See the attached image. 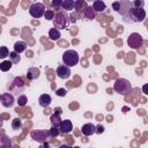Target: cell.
<instances>
[{
  "mask_svg": "<svg viewBox=\"0 0 148 148\" xmlns=\"http://www.w3.org/2000/svg\"><path fill=\"white\" fill-rule=\"evenodd\" d=\"M124 17L126 18V21H130V22H142L146 18V12L143 8L132 7L128 9V12Z\"/></svg>",
  "mask_w": 148,
  "mask_h": 148,
  "instance_id": "6da1fadb",
  "label": "cell"
},
{
  "mask_svg": "<svg viewBox=\"0 0 148 148\" xmlns=\"http://www.w3.org/2000/svg\"><path fill=\"white\" fill-rule=\"evenodd\" d=\"M79 60H80V57L75 50H67L62 53V62L67 67H73L77 65Z\"/></svg>",
  "mask_w": 148,
  "mask_h": 148,
  "instance_id": "7a4b0ae2",
  "label": "cell"
},
{
  "mask_svg": "<svg viewBox=\"0 0 148 148\" xmlns=\"http://www.w3.org/2000/svg\"><path fill=\"white\" fill-rule=\"evenodd\" d=\"M113 90L116 92H118L119 95H127L128 92H131L132 90V86L128 80L126 79H117L114 81V84H113Z\"/></svg>",
  "mask_w": 148,
  "mask_h": 148,
  "instance_id": "3957f363",
  "label": "cell"
},
{
  "mask_svg": "<svg viewBox=\"0 0 148 148\" xmlns=\"http://www.w3.org/2000/svg\"><path fill=\"white\" fill-rule=\"evenodd\" d=\"M53 25L56 29H67L68 28V24H69V18H68V15L65 13V12H59L57 14H54V17H53Z\"/></svg>",
  "mask_w": 148,
  "mask_h": 148,
  "instance_id": "277c9868",
  "label": "cell"
},
{
  "mask_svg": "<svg viewBox=\"0 0 148 148\" xmlns=\"http://www.w3.org/2000/svg\"><path fill=\"white\" fill-rule=\"evenodd\" d=\"M44 13H45V6L42 2H34L29 7V14L35 18H39L44 16Z\"/></svg>",
  "mask_w": 148,
  "mask_h": 148,
  "instance_id": "5b68a950",
  "label": "cell"
},
{
  "mask_svg": "<svg viewBox=\"0 0 148 148\" xmlns=\"http://www.w3.org/2000/svg\"><path fill=\"white\" fill-rule=\"evenodd\" d=\"M127 44H128L130 47L136 50V49H139V47L142 46V44H143V38H142V36H141L140 34L133 32V34H131V35L128 36V38H127Z\"/></svg>",
  "mask_w": 148,
  "mask_h": 148,
  "instance_id": "8992f818",
  "label": "cell"
},
{
  "mask_svg": "<svg viewBox=\"0 0 148 148\" xmlns=\"http://www.w3.org/2000/svg\"><path fill=\"white\" fill-rule=\"evenodd\" d=\"M30 136H31L35 141L43 143V142L46 141V138L49 136V134H47L46 131H43V130H32V131L30 132Z\"/></svg>",
  "mask_w": 148,
  "mask_h": 148,
  "instance_id": "52a82bcc",
  "label": "cell"
},
{
  "mask_svg": "<svg viewBox=\"0 0 148 148\" xmlns=\"http://www.w3.org/2000/svg\"><path fill=\"white\" fill-rule=\"evenodd\" d=\"M56 74L58 77H60L62 80H67L71 76V68L65 65H59L56 69Z\"/></svg>",
  "mask_w": 148,
  "mask_h": 148,
  "instance_id": "ba28073f",
  "label": "cell"
},
{
  "mask_svg": "<svg viewBox=\"0 0 148 148\" xmlns=\"http://www.w3.org/2000/svg\"><path fill=\"white\" fill-rule=\"evenodd\" d=\"M0 101H1V104H2L5 108H12V106L14 105V103H15V98H14V96H13L12 94H9V92H5V94H2Z\"/></svg>",
  "mask_w": 148,
  "mask_h": 148,
  "instance_id": "9c48e42d",
  "label": "cell"
},
{
  "mask_svg": "<svg viewBox=\"0 0 148 148\" xmlns=\"http://www.w3.org/2000/svg\"><path fill=\"white\" fill-rule=\"evenodd\" d=\"M72 130H73V124L71 120H68V119L61 120L60 126H59V131L61 134H68L72 132Z\"/></svg>",
  "mask_w": 148,
  "mask_h": 148,
  "instance_id": "30bf717a",
  "label": "cell"
},
{
  "mask_svg": "<svg viewBox=\"0 0 148 148\" xmlns=\"http://www.w3.org/2000/svg\"><path fill=\"white\" fill-rule=\"evenodd\" d=\"M24 86H25V83H24V81L22 80V77H15L14 81H13V83H12V87H10V88H12L14 91L18 92V91H22V90H23Z\"/></svg>",
  "mask_w": 148,
  "mask_h": 148,
  "instance_id": "8fae6325",
  "label": "cell"
},
{
  "mask_svg": "<svg viewBox=\"0 0 148 148\" xmlns=\"http://www.w3.org/2000/svg\"><path fill=\"white\" fill-rule=\"evenodd\" d=\"M39 75H40V69L37 68V67H30V68H28V71H27V79L30 80V81L38 79Z\"/></svg>",
  "mask_w": 148,
  "mask_h": 148,
  "instance_id": "7c38bea8",
  "label": "cell"
},
{
  "mask_svg": "<svg viewBox=\"0 0 148 148\" xmlns=\"http://www.w3.org/2000/svg\"><path fill=\"white\" fill-rule=\"evenodd\" d=\"M81 132L83 135L86 136H89L91 134L95 133V125L91 124V123H87V124H83L82 127H81Z\"/></svg>",
  "mask_w": 148,
  "mask_h": 148,
  "instance_id": "4fadbf2b",
  "label": "cell"
},
{
  "mask_svg": "<svg viewBox=\"0 0 148 148\" xmlns=\"http://www.w3.org/2000/svg\"><path fill=\"white\" fill-rule=\"evenodd\" d=\"M51 102H52V98H51V96L49 94H43L38 98V103L43 108H49L50 104H51Z\"/></svg>",
  "mask_w": 148,
  "mask_h": 148,
  "instance_id": "5bb4252c",
  "label": "cell"
},
{
  "mask_svg": "<svg viewBox=\"0 0 148 148\" xmlns=\"http://www.w3.org/2000/svg\"><path fill=\"white\" fill-rule=\"evenodd\" d=\"M92 10L94 12H96V13H101V12H103L105 8H106V5H105V2L104 1H102V0H95L94 2H92Z\"/></svg>",
  "mask_w": 148,
  "mask_h": 148,
  "instance_id": "9a60e30c",
  "label": "cell"
},
{
  "mask_svg": "<svg viewBox=\"0 0 148 148\" xmlns=\"http://www.w3.org/2000/svg\"><path fill=\"white\" fill-rule=\"evenodd\" d=\"M12 141L6 134H0V148H10Z\"/></svg>",
  "mask_w": 148,
  "mask_h": 148,
  "instance_id": "2e32d148",
  "label": "cell"
},
{
  "mask_svg": "<svg viewBox=\"0 0 148 148\" xmlns=\"http://www.w3.org/2000/svg\"><path fill=\"white\" fill-rule=\"evenodd\" d=\"M27 50V43L25 42H23V40H18V42H15V44H14V51L16 52V53H22V52H24Z\"/></svg>",
  "mask_w": 148,
  "mask_h": 148,
  "instance_id": "e0dca14e",
  "label": "cell"
},
{
  "mask_svg": "<svg viewBox=\"0 0 148 148\" xmlns=\"http://www.w3.org/2000/svg\"><path fill=\"white\" fill-rule=\"evenodd\" d=\"M61 37V34H60V30L56 29V28H51L50 31H49V38L51 40H58L59 38Z\"/></svg>",
  "mask_w": 148,
  "mask_h": 148,
  "instance_id": "ac0fdd59",
  "label": "cell"
},
{
  "mask_svg": "<svg viewBox=\"0 0 148 148\" xmlns=\"http://www.w3.org/2000/svg\"><path fill=\"white\" fill-rule=\"evenodd\" d=\"M50 120H51V127H58L60 126V123H61V118H60V114H57V113H53L51 117H50Z\"/></svg>",
  "mask_w": 148,
  "mask_h": 148,
  "instance_id": "d6986e66",
  "label": "cell"
},
{
  "mask_svg": "<svg viewBox=\"0 0 148 148\" xmlns=\"http://www.w3.org/2000/svg\"><path fill=\"white\" fill-rule=\"evenodd\" d=\"M88 6H87V2L86 1H82V0H79V1H74V8L79 12V13H81V12H83L86 8H87Z\"/></svg>",
  "mask_w": 148,
  "mask_h": 148,
  "instance_id": "ffe728a7",
  "label": "cell"
},
{
  "mask_svg": "<svg viewBox=\"0 0 148 148\" xmlns=\"http://www.w3.org/2000/svg\"><path fill=\"white\" fill-rule=\"evenodd\" d=\"M9 61L12 64H18L21 61V57L18 53H16L15 51H12L9 52Z\"/></svg>",
  "mask_w": 148,
  "mask_h": 148,
  "instance_id": "44dd1931",
  "label": "cell"
},
{
  "mask_svg": "<svg viewBox=\"0 0 148 148\" xmlns=\"http://www.w3.org/2000/svg\"><path fill=\"white\" fill-rule=\"evenodd\" d=\"M74 7V1L73 0H62L61 2V8L65 10H71Z\"/></svg>",
  "mask_w": 148,
  "mask_h": 148,
  "instance_id": "7402d4cb",
  "label": "cell"
},
{
  "mask_svg": "<svg viewBox=\"0 0 148 148\" xmlns=\"http://www.w3.org/2000/svg\"><path fill=\"white\" fill-rule=\"evenodd\" d=\"M13 64L9 60H3L2 62H0V71L1 72H8L12 68Z\"/></svg>",
  "mask_w": 148,
  "mask_h": 148,
  "instance_id": "603a6c76",
  "label": "cell"
},
{
  "mask_svg": "<svg viewBox=\"0 0 148 148\" xmlns=\"http://www.w3.org/2000/svg\"><path fill=\"white\" fill-rule=\"evenodd\" d=\"M21 127H22V120L20 118H14L12 120V128L17 131V130H21Z\"/></svg>",
  "mask_w": 148,
  "mask_h": 148,
  "instance_id": "cb8c5ba5",
  "label": "cell"
},
{
  "mask_svg": "<svg viewBox=\"0 0 148 148\" xmlns=\"http://www.w3.org/2000/svg\"><path fill=\"white\" fill-rule=\"evenodd\" d=\"M83 13H84V15H86V17H87L88 20H92V18L95 17V12L92 10L91 7H87V8L83 10Z\"/></svg>",
  "mask_w": 148,
  "mask_h": 148,
  "instance_id": "d4e9b609",
  "label": "cell"
},
{
  "mask_svg": "<svg viewBox=\"0 0 148 148\" xmlns=\"http://www.w3.org/2000/svg\"><path fill=\"white\" fill-rule=\"evenodd\" d=\"M27 103H28V98H27L25 95H20L17 97V104H18V106H25Z\"/></svg>",
  "mask_w": 148,
  "mask_h": 148,
  "instance_id": "484cf974",
  "label": "cell"
},
{
  "mask_svg": "<svg viewBox=\"0 0 148 148\" xmlns=\"http://www.w3.org/2000/svg\"><path fill=\"white\" fill-rule=\"evenodd\" d=\"M47 134L49 136H52V138H57L59 134H60V131L58 127H51L49 131H47Z\"/></svg>",
  "mask_w": 148,
  "mask_h": 148,
  "instance_id": "4316f807",
  "label": "cell"
},
{
  "mask_svg": "<svg viewBox=\"0 0 148 148\" xmlns=\"http://www.w3.org/2000/svg\"><path fill=\"white\" fill-rule=\"evenodd\" d=\"M9 56V50L7 46H0V59H5Z\"/></svg>",
  "mask_w": 148,
  "mask_h": 148,
  "instance_id": "83f0119b",
  "label": "cell"
},
{
  "mask_svg": "<svg viewBox=\"0 0 148 148\" xmlns=\"http://www.w3.org/2000/svg\"><path fill=\"white\" fill-rule=\"evenodd\" d=\"M44 17H45L47 21H52V20H53V17H54V12H53V10H51V9L45 10V13H44Z\"/></svg>",
  "mask_w": 148,
  "mask_h": 148,
  "instance_id": "f1b7e54d",
  "label": "cell"
},
{
  "mask_svg": "<svg viewBox=\"0 0 148 148\" xmlns=\"http://www.w3.org/2000/svg\"><path fill=\"white\" fill-rule=\"evenodd\" d=\"M61 2H62V0H52L51 7L53 9H59V8H61Z\"/></svg>",
  "mask_w": 148,
  "mask_h": 148,
  "instance_id": "f546056e",
  "label": "cell"
},
{
  "mask_svg": "<svg viewBox=\"0 0 148 148\" xmlns=\"http://www.w3.org/2000/svg\"><path fill=\"white\" fill-rule=\"evenodd\" d=\"M56 95L59 96V97H65L67 95V90L65 88H59L56 90Z\"/></svg>",
  "mask_w": 148,
  "mask_h": 148,
  "instance_id": "4dcf8cb0",
  "label": "cell"
},
{
  "mask_svg": "<svg viewBox=\"0 0 148 148\" xmlns=\"http://www.w3.org/2000/svg\"><path fill=\"white\" fill-rule=\"evenodd\" d=\"M104 131H105V128H104V126H103V125L98 124L97 126H95V133H97V134H102Z\"/></svg>",
  "mask_w": 148,
  "mask_h": 148,
  "instance_id": "1f68e13d",
  "label": "cell"
},
{
  "mask_svg": "<svg viewBox=\"0 0 148 148\" xmlns=\"http://www.w3.org/2000/svg\"><path fill=\"white\" fill-rule=\"evenodd\" d=\"M133 5H134V8H142L143 5H145V2L142 0H135L133 2Z\"/></svg>",
  "mask_w": 148,
  "mask_h": 148,
  "instance_id": "d6a6232c",
  "label": "cell"
},
{
  "mask_svg": "<svg viewBox=\"0 0 148 148\" xmlns=\"http://www.w3.org/2000/svg\"><path fill=\"white\" fill-rule=\"evenodd\" d=\"M112 7H113V9H114L116 12L119 13V10H120V1H114V2L112 3Z\"/></svg>",
  "mask_w": 148,
  "mask_h": 148,
  "instance_id": "836d02e7",
  "label": "cell"
},
{
  "mask_svg": "<svg viewBox=\"0 0 148 148\" xmlns=\"http://www.w3.org/2000/svg\"><path fill=\"white\" fill-rule=\"evenodd\" d=\"M39 148H50V145H49V143L45 141V142H43V143L39 146Z\"/></svg>",
  "mask_w": 148,
  "mask_h": 148,
  "instance_id": "e575fe53",
  "label": "cell"
},
{
  "mask_svg": "<svg viewBox=\"0 0 148 148\" xmlns=\"http://www.w3.org/2000/svg\"><path fill=\"white\" fill-rule=\"evenodd\" d=\"M71 22H72V23H75V22H76V18H75L74 14H72V15H71Z\"/></svg>",
  "mask_w": 148,
  "mask_h": 148,
  "instance_id": "d590c367",
  "label": "cell"
},
{
  "mask_svg": "<svg viewBox=\"0 0 148 148\" xmlns=\"http://www.w3.org/2000/svg\"><path fill=\"white\" fill-rule=\"evenodd\" d=\"M54 111H56L54 113H57V114H60V113H61V109H60V108H56Z\"/></svg>",
  "mask_w": 148,
  "mask_h": 148,
  "instance_id": "8d00e7d4",
  "label": "cell"
},
{
  "mask_svg": "<svg viewBox=\"0 0 148 148\" xmlns=\"http://www.w3.org/2000/svg\"><path fill=\"white\" fill-rule=\"evenodd\" d=\"M59 148H72V147H69V146H67V145H61Z\"/></svg>",
  "mask_w": 148,
  "mask_h": 148,
  "instance_id": "74e56055",
  "label": "cell"
},
{
  "mask_svg": "<svg viewBox=\"0 0 148 148\" xmlns=\"http://www.w3.org/2000/svg\"><path fill=\"white\" fill-rule=\"evenodd\" d=\"M2 124H3V120H2V118L0 117V128L2 127Z\"/></svg>",
  "mask_w": 148,
  "mask_h": 148,
  "instance_id": "f35d334b",
  "label": "cell"
},
{
  "mask_svg": "<svg viewBox=\"0 0 148 148\" xmlns=\"http://www.w3.org/2000/svg\"><path fill=\"white\" fill-rule=\"evenodd\" d=\"M146 90H147V86H143V91L146 92Z\"/></svg>",
  "mask_w": 148,
  "mask_h": 148,
  "instance_id": "ab89813d",
  "label": "cell"
},
{
  "mask_svg": "<svg viewBox=\"0 0 148 148\" xmlns=\"http://www.w3.org/2000/svg\"><path fill=\"white\" fill-rule=\"evenodd\" d=\"M72 148H80V147H77V146H74V147H72Z\"/></svg>",
  "mask_w": 148,
  "mask_h": 148,
  "instance_id": "60d3db41",
  "label": "cell"
},
{
  "mask_svg": "<svg viewBox=\"0 0 148 148\" xmlns=\"http://www.w3.org/2000/svg\"><path fill=\"white\" fill-rule=\"evenodd\" d=\"M0 99H1V94H0Z\"/></svg>",
  "mask_w": 148,
  "mask_h": 148,
  "instance_id": "b9f144b4",
  "label": "cell"
}]
</instances>
